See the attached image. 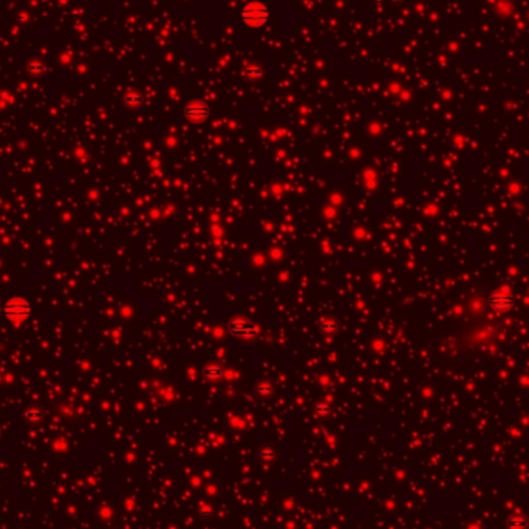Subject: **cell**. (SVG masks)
I'll return each instance as SVG.
<instances>
[{"mask_svg":"<svg viewBox=\"0 0 529 529\" xmlns=\"http://www.w3.org/2000/svg\"><path fill=\"white\" fill-rule=\"evenodd\" d=\"M209 107L205 104V102H200V101H194V102H189L185 108H183V116L186 121H191V122H203L209 118Z\"/></svg>","mask_w":529,"mask_h":529,"instance_id":"277c9868","label":"cell"},{"mask_svg":"<svg viewBox=\"0 0 529 529\" xmlns=\"http://www.w3.org/2000/svg\"><path fill=\"white\" fill-rule=\"evenodd\" d=\"M225 372H226V369L222 366V364H217V362H209L208 366L205 367V376L209 381L222 379L225 376Z\"/></svg>","mask_w":529,"mask_h":529,"instance_id":"8992f818","label":"cell"},{"mask_svg":"<svg viewBox=\"0 0 529 529\" xmlns=\"http://www.w3.org/2000/svg\"><path fill=\"white\" fill-rule=\"evenodd\" d=\"M200 514H202L205 518H209V517H212V514H214V510H212V507L211 506H208V504H205L202 509H200Z\"/></svg>","mask_w":529,"mask_h":529,"instance_id":"4fadbf2b","label":"cell"},{"mask_svg":"<svg viewBox=\"0 0 529 529\" xmlns=\"http://www.w3.org/2000/svg\"><path fill=\"white\" fill-rule=\"evenodd\" d=\"M254 393L259 398H269L272 393H274V386H272L269 381H260L259 384L255 386Z\"/></svg>","mask_w":529,"mask_h":529,"instance_id":"52a82bcc","label":"cell"},{"mask_svg":"<svg viewBox=\"0 0 529 529\" xmlns=\"http://www.w3.org/2000/svg\"><path fill=\"white\" fill-rule=\"evenodd\" d=\"M4 313L5 316L13 320V322H22L25 319L30 317L31 314V305L28 300L22 299V297H13L10 299L5 306H4Z\"/></svg>","mask_w":529,"mask_h":529,"instance_id":"7a4b0ae2","label":"cell"},{"mask_svg":"<svg viewBox=\"0 0 529 529\" xmlns=\"http://www.w3.org/2000/svg\"><path fill=\"white\" fill-rule=\"evenodd\" d=\"M127 104H130V105H139L141 104V96H138V95H129V96H127Z\"/></svg>","mask_w":529,"mask_h":529,"instance_id":"7c38bea8","label":"cell"},{"mask_svg":"<svg viewBox=\"0 0 529 529\" xmlns=\"http://www.w3.org/2000/svg\"><path fill=\"white\" fill-rule=\"evenodd\" d=\"M24 415H25V419H27V421H28V423H31V424L41 423L42 419H44V410H42L41 407H36V406H33V407H30V409H27Z\"/></svg>","mask_w":529,"mask_h":529,"instance_id":"ba28073f","label":"cell"},{"mask_svg":"<svg viewBox=\"0 0 529 529\" xmlns=\"http://www.w3.org/2000/svg\"><path fill=\"white\" fill-rule=\"evenodd\" d=\"M313 413H314V416H316V418L323 419V418H328V416H330V413H331V407H330V404H326V403H323V401H320V403H317V404L314 406Z\"/></svg>","mask_w":529,"mask_h":529,"instance_id":"30bf717a","label":"cell"},{"mask_svg":"<svg viewBox=\"0 0 529 529\" xmlns=\"http://www.w3.org/2000/svg\"><path fill=\"white\" fill-rule=\"evenodd\" d=\"M487 303L492 309H495L498 313H506L514 306V297L512 294L504 293V291H497V293L490 294L487 299Z\"/></svg>","mask_w":529,"mask_h":529,"instance_id":"5b68a950","label":"cell"},{"mask_svg":"<svg viewBox=\"0 0 529 529\" xmlns=\"http://www.w3.org/2000/svg\"><path fill=\"white\" fill-rule=\"evenodd\" d=\"M229 330H231V333L234 336L246 339V340H251V339L257 337V326H255L252 322H249L248 319H245V317L234 319L231 322Z\"/></svg>","mask_w":529,"mask_h":529,"instance_id":"3957f363","label":"cell"},{"mask_svg":"<svg viewBox=\"0 0 529 529\" xmlns=\"http://www.w3.org/2000/svg\"><path fill=\"white\" fill-rule=\"evenodd\" d=\"M242 21L249 28H260L269 21V8L262 2H249L242 10Z\"/></svg>","mask_w":529,"mask_h":529,"instance_id":"6da1fadb","label":"cell"},{"mask_svg":"<svg viewBox=\"0 0 529 529\" xmlns=\"http://www.w3.org/2000/svg\"><path fill=\"white\" fill-rule=\"evenodd\" d=\"M322 330H323V331H326V333L334 331V330H336V322H334L333 319H328V320H325V322L322 323Z\"/></svg>","mask_w":529,"mask_h":529,"instance_id":"8fae6325","label":"cell"},{"mask_svg":"<svg viewBox=\"0 0 529 529\" xmlns=\"http://www.w3.org/2000/svg\"><path fill=\"white\" fill-rule=\"evenodd\" d=\"M257 457H259V460H260L263 464H272V463L276 461V452H274V449H272V447L266 446V447H262V449L259 450Z\"/></svg>","mask_w":529,"mask_h":529,"instance_id":"9c48e42d","label":"cell"}]
</instances>
